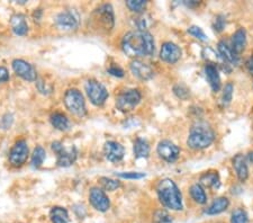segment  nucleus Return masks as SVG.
<instances>
[{
	"mask_svg": "<svg viewBox=\"0 0 253 223\" xmlns=\"http://www.w3.org/2000/svg\"><path fill=\"white\" fill-rule=\"evenodd\" d=\"M232 49L237 56L241 55L247 47V33L244 28H239L232 36Z\"/></svg>",
	"mask_w": 253,
	"mask_h": 223,
	"instance_id": "412c9836",
	"label": "nucleus"
},
{
	"mask_svg": "<svg viewBox=\"0 0 253 223\" xmlns=\"http://www.w3.org/2000/svg\"><path fill=\"white\" fill-rule=\"evenodd\" d=\"M129 67H131V71L133 72V75L141 80H150L153 75H154V71H153V69L150 65L148 63H144L141 60H133Z\"/></svg>",
	"mask_w": 253,
	"mask_h": 223,
	"instance_id": "dca6fc26",
	"label": "nucleus"
},
{
	"mask_svg": "<svg viewBox=\"0 0 253 223\" xmlns=\"http://www.w3.org/2000/svg\"><path fill=\"white\" fill-rule=\"evenodd\" d=\"M188 33L194 37L198 38L199 41H207V35L205 32L201 28H198V26H191V28H188Z\"/></svg>",
	"mask_w": 253,
	"mask_h": 223,
	"instance_id": "f704fd0d",
	"label": "nucleus"
},
{
	"mask_svg": "<svg viewBox=\"0 0 253 223\" xmlns=\"http://www.w3.org/2000/svg\"><path fill=\"white\" fill-rule=\"evenodd\" d=\"M51 123L56 130L66 131L70 126V122H69L68 117L62 113H54L51 115Z\"/></svg>",
	"mask_w": 253,
	"mask_h": 223,
	"instance_id": "a878e982",
	"label": "nucleus"
},
{
	"mask_svg": "<svg viewBox=\"0 0 253 223\" xmlns=\"http://www.w3.org/2000/svg\"><path fill=\"white\" fill-rule=\"evenodd\" d=\"M217 50H218V55H220V56L223 59V61H225L226 63H231L235 65L239 63V56L233 51L232 47H229L225 41H221L220 43H218Z\"/></svg>",
	"mask_w": 253,
	"mask_h": 223,
	"instance_id": "a211bd4d",
	"label": "nucleus"
},
{
	"mask_svg": "<svg viewBox=\"0 0 253 223\" xmlns=\"http://www.w3.org/2000/svg\"><path fill=\"white\" fill-rule=\"evenodd\" d=\"M28 157V147L25 140H19L9 152V163L14 167H21L26 163Z\"/></svg>",
	"mask_w": 253,
	"mask_h": 223,
	"instance_id": "6e6552de",
	"label": "nucleus"
},
{
	"mask_svg": "<svg viewBox=\"0 0 253 223\" xmlns=\"http://www.w3.org/2000/svg\"><path fill=\"white\" fill-rule=\"evenodd\" d=\"M199 180H201L202 185H204L205 187H208V188H218L221 185L220 175H218L217 171L204 172V174L201 176Z\"/></svg>",
	"mask_w": 253,
	"mask_h": 223,
	"instance_id": "4be33fe9",
	"label": "nucleus"
},
{
	"mask_svg": "<svg viewBox=\"0 0 253 223\" xmlns=\"http://www.w3.org/2000/svg\"><path fill=\"white\" fill-rule=\"evenodd\" d=\"M153 223H172V218L166 210L159 209L153 214Z\"/></svg>",
	"mask_w": 253,
	"mask_h": 223,
	"instance_id": "7c9ffc66",
	"label": "nucleus"
},
{
	"mask_svg": "<svg viewBox=\"0 0 253 223\" xmlns=\"http://www.w3.org/2000/svg\"><path fill=\"white\" fill-rule=\"evenodd\" d=\"M215 139V133L205 123H198L191 128L188 137V147L194 150H202L208 148Z\"/></svg>",
	"mask_w": 253,
	"mask_h": 223,
	"instance_id": "7ed1b4c3",
	"label": "nucleus"
},
{
	"mask_svg": "<svg viewBox=\"0 0 253 223\" xmlns=\"http://www.w3.org/2000/svg\"><path fill=\"white\" fill-rule=\"evenodd\" d=\"M103 155L110 163H118L125 155V149L116 141H108L103 145Z\"/></svg>",
	"mask_w": 253,
	"mask_h": 223,
	"instance_id": "4468645a",
	"label": "nucleus"
},
{
	"mask_svg": "<svg viewBox=\"0 0 253 223\" xmlns=\"http://www.w3.org/2000/svg\"><path fill=\"white\" fill-rule=\"evenodd\" d=\"M122 49L131 57L150 56L154 53V40L148 30H133L123 37Z\"/></svg>",
	"mask_w": 253,
	"mask_h": 223,
	"instance_id": "f257e3e1",
	"label": "nucleus"
},
{
	"mask_svg": "<svg viewBox=\"0 0 253 223\" xmlns=\"http://www.w3.org/2000/svg\"><path fill=\"white\" fill-rule=\"evenodd\" d=\"M174 91L180 99H186L188 96H189V89H188L185 84H176L174 88Z\"/></svg>",
	"mask_w": 253,
	"mask_h": 223,
	"instance_id": "c9c22d12",
	"label": "nucleus"
},
{
	"mask_svg": "<svg viewBox=\"0 0 253 223\" xmlns=\"http://www.w3.org/2000/svg\"><path fill=\"white\" fill-rule=\"evenodd\" d=\"M10 26L13 32L19 36H24L28 32V25L25 16L21 14H16L10 18Z\"/></svg>",
	"mask_w": 253,
	"mask_h": 223,
	"instance_id": "aec40b11",
	"label": "nucleus"
},
{
	"mask_svg": "<svg viewBox=\"0 0 253 223\" xmlns=\"http://www.w3.org/2000/svg\"><path fill=\"white\" fill-rule=\"evenodd\" d=\"M160 57L167 63H176L181 57V50L172 42H166L160 51Z\"/></svg>",
	"mask_w": 253,
	"mask_h": 223,
	"instance_id": "2eb2a0df",
	"label": "nucleus"
},
{
	"mask_svg": "<svg viewBox=\"0 0 253 223\" xmlns=\"http://www.w3.org/2000/svg\"><path fill=\"white\" fill-rule=\"evenodd\" d=\"M156 151H158L160 158L167 161V163H174L178 159L180 155V149L178 148V145H176L174 142L169 140L159 142Z\"/></svg>",
	"mask_w": 253,
	"mask_h": 223,
	"instance_id": "9b49d317",
	"label": "nucleus"
},
{
	"mask_svg": "<svg viewBox=\"0 0 253 223\" xmlns=\"http://www.w3.org/2000/svg\"><path fill=\"white\" fill-rule=\"evenodd\" d=\"M8 79H9L8 70H7L6 68L0 67V84L7 82V80H8Z\"/></svg>",
	"mask_w": 253,
	"mask_h": 223,
	"instance_id": "a19ab883",
	"label": "nucleus"
},
{
	"mask_svg": "<svg viewBox=\"0 0 253 223\" xmlns=\"http://www.w3.org/2000/svg\"><path fill=\"white\" fill-rule=\"evenodd\" d=\"M141 93L137 89H128L116 98V107L121 112L127 113L133 111L141 102Z\"/></svg>",
	"mask_w": 253,
	"mask_h": 223,
	"instance_id": "0eeeda50",
	"label": "nucleus"
},
{
	"mask_svg": "<svg viewBox=\"0 0 253 223\" xmlns=\"http://www.w3.org/2000/svg\"><path fill=\"white\" fill-rule=\"evenodd\" d=\"M84 88H86L88 97L96 106H101L108 98V91H107L105 86L97 80H88Z\"/></svg>",
	"mask_w": 253,
	"mask_h": 223,
	"instance_id": "39448f33",
	"label": "nucleus"
},
{
	"mask_svg": "<svg viewBox=\"0 0 253 223\" xmlns=\"http://www.w3.org/2000/svg\"><path fill=\"white\" fill-rule=\"evenodd\" d=\"M52 150L56 153V164L60 167H69L75 164L76 150L75 147L66 148L61 142H53Z\"/></svg>",
	"mask_w": 253,
	"mask_h": 223,
	"instance_id": "423d86ee",
	"label": "nucleus"
},
{
	"mask_svg": "<svg viewBox=\"0 0 253 223\" xmlns=\"http://www.w3.org/2000/svg\"><path fill=\"white\" fill-rule=\"evenodd\" d=\"M150 155V145H149L148 141L142 139V138H137L134 142V156L135 158H148Z\"/></svg>",
	"mask_w": 253,
	"mask_h": 223,
	"instance_id": "5701e85b",
	"label": "nucleus"
},
{
	"mask_svg": "<svg viewBox=\"0 0 253 223\" xmlns=\"http://www.w3.org/2000/svg\"><path fill=\"white\" fill-rule=\"evenodd\" d=\"M190 195L193 199L198 204H205L207 202V196L204 191V188L199 184H194L193 186L190 187Z\"/></svg>",
	"mask_w": 253,
	"mask_h": 223,
	"instance_id": "bb28decb",
	"label": "nucleus"
},
{
	"mask_svg": "<svg viewBox=\"0 0 253 223\" xmlns=\"http://www.w3.org/2000/svg\"><path fill=\"white\" fill-rule=\"evenodd\" d=\"M64 105L76 116L82 117L86 115V103L82 94L78 89H69L67 91L64 95Z\"/></svg>",
	"mask_w": 253,
	"mask_h": 223,
	"instance_id": "20e7f679",
	"label": "nucleus"
},
{
	"mask_svg": "<svg viewBox=\"0 0 253 223\" xmlns=\"http://www.w3.org/2000/svg\"><path fill=\"white\" fill-rule=\"evenodd\" d=\"M107 72L114 77H117V78L124 77V71H123L120 67H117V65H110V67L107 69Z\"/></svg>",
	"mask_w": 253,
	"mask_h": 223,
	"instance_id": "58836bf2",
	"label": "nucleus"
},
{
	"mask_svg": "<svg viewBox=\"0 0 253 223\" xmlns=\"http://www.w3.org/2000/svg\"><path fill=\"white\" fill-rule=\"evenodd\" d=\"M156 192H158L160 202L164 207L174 211L182 210V196L174 180L170 178L160 180Z\"/></svg>",
	"mask_w": 253,
	"mask_h": 223,
	"instance_id": "f03ea898",
	"label": "nucleus"
},
{
	"mask_svg": "<svg viewBox=\"0 0 253 223\" xmlns=\"http://www.w3.org/2000/svg\"><path fill=\"white\" fill-rule=\"evenodd\" d=\"M99 182H101V185L103 190L108 192H113L121 186L120 180H115L112 178H108V177H101V178L99 179Z\"/></svg>",
	"mask_w": 253,
	"mask_h": 223,
	"instance_id": "c756f323",
	"label": "nucleus"
},
{
	"mask_svg": "<svg viewBox=\"0 0 253 223\" xmlns=\"http://www.w3.org/2000/svg\"><path fill=\"white\" fill-rule=\"evenodd\" d=\"M225 24H226L225 16H223V15H218V16H216L215 22H214V24H213L214 30H215L216 33L222 32V30H223L225 28Z\"/></svg>",
	"mask_w": 253,
	"mask_h": 223,
	"instance_id": "4c0bfd02",
	"label": "nucleus"
},
{
	"mask_svg": "<svg viewBox=\"0 0 253 223\" xmlns=\"http://www.w3.org/2000/svg\"><path fill=\"white\" fill-rule=\"evenodd\" d=\"M147 5L148 2L145 0H128V1H126V6L137 14L143 13L144 9L147 8Z\"/></svg>",
	"mask_w": 253,
	"mask_h": 223,
	"instance_id": "c85d7f7f",
	"label": "nucleus"
},
{
	"mask_svg": "<svg viewBox=\"0 0 253 223\" xmlns=\"http://www.w3.org/2000/svg\"><path fill=\"white\" fill-rule=\"evenodd\" d=\"M13 69L15 74L27 82L36 80V71L32 64L26 62L24 60L16 59L13 61Z\"/></svg>",
	"mask_w": 253,
	"mask_h": 223,
	"instance_id": "ddd939ff",
	"label": "nucleus"
},
{
	"mask_svg": "<svg viewBox=\"0 0 253 223\" xmlns=\"http://www.w3.org/2000/svg\"><path fill=\"white\" fill-rule=\"evenodd\" d=\"M233 90H234V87H233L232 83H228L225 84L223 95H222V104H223V106H228L231 103L233 97Z\"/></svg>",
	"mask_w": 253,
	"mask_h": 223,
	"instance_id": "473e14b6",
	"label": "nucleus"
},
{
	"mask_svg": "<svg viewBox=\"0 0 253 223\" xmlns=\"http://www.w3.org/2000/svg\"><path fill=\"white\" fill-rule=\"evenodd\" d=\"M116 175L124 179H141V178H144V177L147 176L144 172H135V171L120 172V174H116Z\"/></svg>",
	"mask_w": 253,
	"mask_h": 223,
	"instance_id": "e433bc0d",
	"label": "nucleus"
},
{
	"mask_svg": "<svg viewBox=\"0 0 253 223\" xmlns=\"http://www.w3.org/2000/svg\"><path fill=\"white\" fill-rule=\"evenodd\" d=\"M50 217H51V221L53 223H69L68 211L63 207H53L51 212H50Z\"/></svg>",
	"mask_w": 253,
	"mask_h": 223,
	"instance_id": "393cba45",
	"label": "nucleus"
},
{
	"mask_svg": "<svg viewBox=\"0 0 253 223\" xmlns=\"http://www.w3.org/2000/svg\"><path fill=\"white\" fill-rule=\"evenodd\" d=\"M94 15H95V19H97L99 25H101L105 29L110 30L114 28V24H115L114 10H113V7L108 5V3L101 5L98 9H96Z\"/></svg>",
	"mask_w": 253,
	"mask_h": 223,
	"instance_id": "9d476101",
	"label": "nucleus"
},
{
	"mask_svg": "<svg viewBox=\"0 0 253 223\" xmlns=\"http://www.w3.org/2000/svg\"><path fill=\"white\" fill-rule=\"evenodd\" d=\"M248 158H249V160L252 161V163H253V151H252V152H249Z\"/></svg>",
	"mask_w": 253,
	"mask_h": 223,
	"instance_id": "37998d69",
	"label": "nucleus"
},
{
	"mask_svg": "<svg viewBox=\"0 0 253 223\" xmlns=\"http://www.w3.org/2000/svg\"><path fill=\"white\" fill-rule=\"evenodd\" d=\"M150 16L142 14L141 16L135 18V26L137 28L136 30H141V32H147L149 26H150Z\"/></svg>",
	"mask_w": 253,
	"mask_h": 223,
	"instance_id": "2f4dec72",
	"label": "nucleus"
},
{
	"mask_svg": "<svg viewBox=\"0 0 253 223\" xmlns=\"http://www.w3.org/2000/svg\"><path fill=\"white\" fill-rule=\"evenodd\" d=\"M229 205V201L226 197H218L214 201L210 206L205 211L206 214L208 215H216L220 214L224 211L228 210V207Z\"/></svg>",
	"mask_w": 253,
	"mask_h": 223,
	"instance_id": "b1692460",
	"label": "nucleus"
},
{
	"mask_svg": "<svg viewBox=\"0 0 253 223\" xmlns=\"http://www.w3.org/2000/svg\"><path fill=\"white\" fill-rule=\"evenodd\" d=\"M13 121H14V118H13V115H10V114H6L5 116H3L2 118H1V122H0V125H1V128L2 129H9L10 126H11V124H13Z\"/></svg>",
	"mask_w": 253,
	"mask_h": 223,
	"instance_id": "ea45409f",
	"label": "nucleus"
},
{
	"mask_svg": "<svg viewBox=\"0 0 253 223\" xmlns=\"http://www.w3.org/2000/svg\"><path fill=\"white\" fill-rule=\"evenodd\" d=\"M233 168L236 172L237 178H239L241 182H245L249 177V169H248V164L247 159L243 155H236L234 158H233Z\"/></svg>",
	"mask_w": 253,
	"mask_h": 223,
	"instance_id": "6ab92c4d",
	"label": "nucleus"
},
{
	"mask_svg": "<svg viewBox=\"0 0 253 223\" xmlns=\"http://www.w3.org/2000/svg\"><path fill=\"white\" fill-rule=\"evenodd\" d=\"M205 77L207 79V82H208L210 88H212L213 91H218L221 88V77L220 74H218V70H217V67L214 64H210V63H207L205 65Z\"/></svg>",
	"mask_w": 253,
	"mask_h": 223,
	"instance_id": "f3484780",
	"label": "nucleus"
},
{
	"mask_svg": "<svg viewBox=\"0 0 253 223\" xmlns=\"http://www.w3.org/2000/svg\"><path fill=\"white\" fill-rule=\"evenodd\" d=\"M45 158H47L45 150L42 147H36L35 149H34V152L32 155V166L34 168L41 167L42 164L44 163Z\"/></svg>",
	"mask_w": 253,
	"mask_h": 223,
	"instance_id": "cd10ccee",
	"label": "nucleus"
},
{
	"mask_svg": "<svg viewBox=\"0 0 253 223\" xmlns=\"http://www.w3.org/2000/svg\"><path fill=\"white\" fill-rule=\"evenodd\" d=\"M55 25L60 29L74 30L79 26V15L76 10H67L55 17Z\"/></svg>",
	"mask_w": 253,
	"mask_h": 223,
	"instance_id": "1a4fd4ad",
	"label": "nucleus"
},
{
	"mask_svg": "<svg viewBox=\"0 0 253 223\" xmlns=\"http://www.w3.org/2000/svg\"><path fill=\"white\" fill-rule=\"evenodd\" d=\"M248 222V214L242 209H236L232 213L231 223H247Z\"/></svg>",
	"mask_w": 253,
	"mask_h": 223,
	"instance_id": "72a5a7b5",
	"label": "nucleus"
},
{
	"mask_svg": "<svg viewBox=\"0 0 253 223\" xmlns=\"http://www.w3.org/2000/svg\"><path fill=\"white\" fill-rule=\"evenodd\" d=\"M245 65H247V69L249 70V72H250L251 75H253V56L249 57L247 62H245Z\"/></svg>",
	"mask_w": 253,
	"mask_h": 223,
	"instance_id": "79ce46f5",
	"label": "nucleus"
},
{
	"mask_svg": "<svg viewBox=\"0 0 253 223\" xmlns=\"http://www.w3.org/2000/svg\"><path fill=\"white\" fill-rule=\"evenodd\" d=\"M89 199H90L91 205H93L97 211H101V212H106L110 206L109 198L107 197L105 192L98 187L91 188Z\"/></svg>",
	"mask_w": 253,
	"mask_h": 223,
	"instance_id": "f8f14e48",
	"label": "nucleus"
}]
</instances>
